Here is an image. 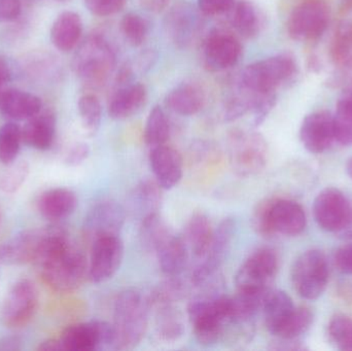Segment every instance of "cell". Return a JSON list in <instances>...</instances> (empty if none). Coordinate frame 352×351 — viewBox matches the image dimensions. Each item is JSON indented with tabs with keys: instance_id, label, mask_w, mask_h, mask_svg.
Masks as SVG:
<instances>
[{
	"instance_id": "cell-1",
	"label": "cell",
	"mask_w": 352,
	"mask_h": 351,
	"mask_svg": "<svg viewBox=\"0 0 352 351\" xmlns=\"http://www.w3.org/2000/svg\"><path fill=\"white\" fill-rule=\"evenodd\" d=\"M35 264L45 284L58 293L74 292L88 276L84 253L59 226L49 227L45 249Z\"/></svg>"
},
{
	"instance_id": "cell-2",
	"label": "cell",
	"mask_w": 352,
	"mask_h": 351,
	"mask_svg": "<svg viewBox=\"0 0 352 351\" xmlns=\"http://www.w3.org/2000/svg\"><path fill=\"white\" fill-rule=\"evenodd\" d=\"M151 309L148 296L136 290H126L117 297L113 305L115 350H131L146 336Z\"/></svg>"
},
{
	"instance_id": "cell-3",
	"label": "cell",
	"mask_w": 352,
	"mask_h": 351,
	"mask_svg": "<svg viewBox=\"0 0 352 351\" xmlns=\"http://www.w3.org/2000/svg\"><path fill=\"white\" fill-rule=\"evenodd\" d=\"M230 297L207 292L190 301L188 315L197 341L212 346L223 336L229 326Z\"/></svg>"
},
{
	"instance_id": "cell-4",
	"label": "cell",
	"mask_w": 352,
	"mask_h": 351,
	"mask_svg": "<svg viewBox=\"0 0 352 351\" xmlns=\"http://www.w3.org/2000/svg\"><path fill=\"white\" fill-rule=\"evenodd\" d=\"M252 223L254 231L263 237L297 236L305 230L306 214L293 200L269 199L256 206Z\"/></svg>"
},
{
	"instance_id": "cell-5",
	"label": "cell",
	"mask_w": 352,
	"mask_h": 351,
	"mask_svg": "<svg viewBox=\"0 0 352 351\" xmlns=\"http://www.w3.org/2000/svg\"><path fill=\"white\" fill-rule=\"evenodd\" d=\"M297 73L295 56L285 52L246 66L240 74L238 86L254 94L276 93L277 89L292 82Z\"/></svg>"
},
{
	"instance_id": "cell-6",
	"label": "cell",
	"mask_w": 352,
	"mask_h": 351,
	"mask_svg": "<svg viewBox=\"0 0 352 351\" xmlns=\"http://www.w3.org/2000/svg\"><path fill=\"white\" fill-rule=\"evenodd\" d=\"M116 64V53L109 41L103 35L94 33L78 45L72 68L85 84L97 88L107 82Z\"/></svg>"
},
{
	"instance_id": "cell-7",
	"label": "cell",
	"mask_w": 352,
	"mask_h": 351,
	"mask_svg": "<svg viewBox=\"0 0 352 351\" xmlns=\"http://www.w3.org/2000/svg\"><path fill=\"white\" fill-rule=\"evenodd\" d=\"M229 161L238 177L260 173L268 161V144L264 136L254 131L233 132L229 139Z\"/></svg>"
},
{
	"instance_id": "cell-8",
	"label": "cell",
	"mask_w": 352,
	"mask_h": 351,
	"mask_svg": "<svg viewBox=\"0 0 352 351\" xmlns=\"http://www.w3.org/2000/svg\"><path fill=\"white\" fill-rule=\"evenodd\" d=\"M292 282L299 296L314 300L322 296L329 282L326 256L318 249L302 253L292 267Z\"/></svg>"
},
{
	"instance_id": "cell-9",
	"label": "cell",
	"mask_w": 352,
	"mask_h": 351,
	"mask_svg": "<svg viewBox=\"0 0 352 351\" xmlns=\"http://www.w3.org/2000/svg\"><path fill=\"white\" fill-rule=\"evenodd\" d=\"M330 8L322 0H305L298 4L287 19L289 37L300 43H316L330 23Z\"/></svg>"
},
{
	"instance_id": "cell-10",
	"label": "cell",
	"mask_w": 352,
	"mask_h": 351,
	"mask_svg": "<svg viewBox=\"0 0 352 351\" xmlns=\"http://www.w3.org/2000/svg\"><path fill=\"white\" fill-rule=\"evenodd\" d=\"M235 232L236 223L233 218L221 220L214 230L208 251L192 270V284L194 286L204 288L215 282L219 269L231 251Z\"/></svg>"
},
{
	"instance_id": "cell-11",
	"label": "cell",
	"mask_w": 352,
	"mask_h": 351,
	"mask_svg": "<svg viewBox=\"0 0 352 351\" xmlns=\"http://www.w3.org/2000/svg\"><path fill=\"white\" fill-rule=\"evenodd\" d=\"M276 251L270 247H261L252 251L235 275L237 291H267L278 271Z\"/></svg>"
},
{
	"instance_id": "cell-12",
	"label": "cell",
	"mask_w": 352,
	"mask_h": 351,
	"mask_svg": "<svg viewBox=\"0 0 352 351\" xmlns=\"http://www.w3.org/2000/svg\"><path fill=\"white\" fill-rule=\"evenodd\" d=\"M63 351H100L115 350L113 325L92 321L66 328L59 337Z\"/></svg>"
},
{
	"instance_id": "cell-13",
	"label": "cell",
	"mask_w": 352,
	"mask_h": 351,
	"mask_svg": "<svg viewBox=\"0 0 352 351\" xmlns=\"http://www.w3.org/2000/svg\"><path fill=\"white\" fill-rule=\"evenodd\" d=\"M241 55L242 45L239 39L225 29H213L203 43V64L210 71H223L234 67Z\"/></svg>"
},
{
	"instance_id": "cell-14",
	"label": "cell",
	"mask_w": 352,
	"mask_h": 351,
	"mask_svg": "<svg viewBox=\"0 0 352 351\" xmlns=\"http://www.w3.org/2000/svg\"><path fill=\"white\" fill-rule=\"evenodd\" d=\"M49 235V227L30 229L14 235L0 245V263L8 266L36 263Z\"/></svg>"
},
{
	"instance_id": "cell-15",
	"label": "cell",
	"mask_w": 352,
	"mask_h": 351,
	"mask_svg": "<svg viewBox=\"0 0 352 351\" xmlns=\"http://www.w3.org/2000/svg\"><path fill=\"white\" fill-rule=\"evenodd\" d=\"M38 306V291L31 280H22L14 284L2 307V321L6 327H25L34 317Z\"/></svg>"
},
{
	"instance_id": "cell-16",
	"label": "cell",
	"mask_w": 352,
	"mask_h": 351,
	"mask_svg": "<svg viewBox=\"0 0 352 351\" xmlns=\"http://www.w3.org/2000/svg\"><path fill=\"white\" fill-rule=\"evenodd\" d=\"M124 251V243L119 236L95 239L88 265L89 280L93 284H102L111 280L123 263Z\"/></svg>"
},
{
	"instance_id": "cell-17",
	"label": "cell",
	"mask_w": 352,
	"mask_h": 351,
	"mask_svg": "<svg viewBox=\"0 0 352 351\" xmlns=\"http://www.w3.org/2000/svg\"><path fill=\"white\" fill-rule=\"evenodd\" d=\"M351 205L340 190H322L314 203V218L320 228L328 232H340L346 229Z\"/></svg>"
},
{
	"instance_id": "cell-18",
	"label": "cell",
	"mask_w": 352,
	"mask_h": 351,
	"mask_svg": "<svg viewBox=\"0 0 352 351\" xmlns=\"http://www.w3.org/2000/svg\"><path fill=\"white\" fill-rule=\"evenodd\" d=\"M125 208L113 199L93 204L85 218L84 230L94 241L101 237L119 236L126 220Z\"/></svg>"
},
{
	"instance_id": "cell-19",
	"label": "cell",
	"mask_w": 352,
	"mask_h": 351,
	"mask_svg": "<svg viewBox=\"0 0 352 351\" xmlns=\"http://www.w3.org/2000/svg\"><path fill=\"white\" fill-rule=\"evenodd\" d=\"M300 139L308 152L322 154L336 141L334 117L330 111H318L308 115L300 128Z\"/></svg>"
},
{
	"instance_id": "cell-20",
	"label": "cell",
	"mask_w": 352,
	"mask_h": 351,
	"mask_svg": "<svg viewBox=\"0 0 352 351\" xmlns=\"http://www.w3.org/2000/svg\"><path fill=\"white\" fill-rule=\"evenodd\" d=\"M200 27V16L188 3L176 4L165 18L167 34L180 49L188 47L194 41Z\"/></svg>"
},
{
	"instance_id": "cell-21",
	"label": "cell",
	"mask_w": 352,
	"mask_h": 351,
	"mask_svg": "<svg viewBox=\"0 0 352 351\" xmlns=\"http://www.w3.org/2000/svg\"><path fill=\"white\" fill-rule=\"evenodd\" d=\"M150 163L155 179L163 190L173 189L182 181L184 160L175 148L166 144L152 148Z\"/></svg>"
},
{
	"instance_id": "cell-22",
	"label": "cell",
	"mask_w": 352,
	"mask_h": 351,
	"mask_svg": "<svg viewBox=\"0 0 352 351\" xmlns=\"http://www.w3.org/2000/svg\"><path fill=\"white\" fill-rule=\"evenodd\" d=\"M162 191L156 179H144L129 194L126 212L140 222L158 214L162 205Z\"/></svg>"
},
{
	"instance_id": "cell-23",
	"label": "cell",
	"mask_w": 352,
	"mask_h": 351,
	"mask_svg": "<svg viewBox=\"0 0 352 351\" xmlns=\"http://www.w3.org/2000/svg\"><path fill=\"white\" fill-rule=\"evenodd\" d=\"M43 102L32 93L20 89H6L0 92V113L8 121H25L41 113Z\"/></svg>"
},
{
	"instance_id": "cell-24",
	"label": "cell",
	"mask_w": 352,
	"mask_h": 351,
	"mask_svg": "<svg viewBox=\"0 0 352 351\" xmlns=\"http://www.w3.org/2000/svg\"><path fill=\"white\" fill-rule=\"evenodd\" d=\"M148 101V91L140 82H130L118 87L109 102V115L111 119L126 120L142 111Z\"/></svg>"
},
{
	"instance_id": "cell-25",
	"label": "cell",
	"mask_w": 352,
	"mask_h": 351,
	"mask_svg": "<svg viewBox=\"0 0 352 351\" xmlns=\"http://www.w3.org/2000/svg\"><path fill=\"white\" fill-rule=\"evenodd\" d=\"M329 56L340 80L345 76L349 82L352 78V22L343 21L336 27L329 45Z\"/></svg>"
},
{
	"instance_id": "cell-26",
	"label": "cell",
	"mask_w": 352,
	"mask_h": 351,
	"mask_svg": "<svg viewBox=\"0 0 352 351\" xmlns=\"http://www.w3.org/2000/svg\"><path fill=\"white\" fill-rule=\"evenodd\" d=\"M157 258L163 273L168 276H179L188 265L190 251L182 237L171 233L157 247Z\"/></svg>"
},
{
	"instance_id": "cell-27",
	"label": "cell",
	"mask_w": 352,
	"mask_h": 351,
	"mask_svg": "<svg viewBox=\"0 0 352 351\" xmlns=\"http://www.w3.org/2000/svg\"><path fill=\"white\" fill-rule=\"evenodd\" d=\"M56 124L53 111H41L27 120L26 125L22 128L23 142L35 150H49L55 140Z\"/></svg>"
},
{
	"instance_id": "cell-28",
	"label": "cell",
	"mask_w": 352,
	"mask_h": 351,
	"mask_svg": "<svg viewBox=\"0 0 352 351\" xmlns=\"http://www.w3.org/2000/svg\"><path fill=\"white\" fill-rule=\"evenodd\" d=\"M78 204V197L74 192L66 188H56L41 194L37 201V208L47 220H60L72 216Z\"/></svg>"
},
{
	"instance_id": "cell-29",
	"label": "cell",
	"mask_w": 352,
	"mask_h": 351,
	"mask_svg": "<svg viewBox=\"0 0 352 351\" xmlns=\"http://www.w3.org/2000/svg\"><path fill=\"white\" fill-rule=\"evenodd\" d=\"M206 102L204 91L195 82H182L167 94L165 103L169 109L184 117L197 115Z\"/></svg>"
},
{
	"instance_id": "cell-30",
	"label": "cell",
	"mask_w": 352,
	"mask_h": 351,
	"mask_svg": "<svg viewBox=\"0 0 352 351\" xmlns=\"http://www.w3.org/2000/svg\"><path fill=\"white\" fill-rule=\"evenodd\" d=\"M82 21L74 12H64L54 21L51 28V41L56 49L70 52L80 43Z\"/></svg>"
},
{
	"instance_id": "cell-31",
	"label": "cell",
	"mask_w": 352,
	"mask_h": 351,
	"mask_svg": "<svg viewBox=\"0 0 352 351\" xmlns=\"http://www.w3.org/2000/svg\"><path fill=\"white\" fill-rule=\"evenodd\" d=\"M228 14L231 26L244 38H254L264 29V14L252 2H235Z\"/></svg>"
},
{
	"instance_id": "cell-32",
	"label": "cell",
	"mask_w": 352,
	"mask_h": 351,
	"mask_svg": "<svg viewBox=\"0 0 352 351\" xmlns=\"http://www.w3.org/2000/svg\"><path fill=\"white\" fill-rule=\"evenodd\" d=\"M295 308L293 300L287 293L283 291H269L262 308L267 330L273 336H276Z\"/></svg>"
},
{
	"instance_id": "cell-33",
	"label": "cell",
	"mask_w": 352,
	"mask_h": 351,
	"mask_svg": "<svg viewBox=\"0 0 352 351\" xmlns=\"http://www.w3.org/2000/svg\"><path fill=\"white\" fill-rule=\"evenodd\" d=\"M214 229L210 220L204 214H195L188 220L184 231V241L190 253L198 261L202 260L210 247Z\"/></svg>"
},
{
	"instance_id": "cell-34",
	"label": "cell",
	"mask_w": 352,
	"mask_h": 351,
	"mask_svg": "<svg viewBox=\"0 0 352 351\" xmlns=\"http://www.w3.org/2000/svg\"><path fill=\"white\" fill-rule=\"evenodd\" d=\"M155 333L161 341L175 343L184 336L186 331L184 317L175 304L160 305L155 307Z\"/></svg>"
},
{
	"instance_id": "cell-35",
	"label": "cell",
	"mask_w": 352,
	"mask_h": 351,
	"mask_svg": "<svg viewBox=\"0 0 352 351\" xmlns=\"http://www.w3.org/2000/svg\"><path fill=\"white\" fill-rule=\"evenodd\" d=\"M20 65L21 73L37 80H52L60 76V64L57 58L51 54H31Z\"/></svg>"
},
{
	"instance_id": "cell-36",
	"label": "cell",
	"mask_w": 352,
	"mask_h": 351,
	"mask_svg": "<svg viewBox=\"0 0 352 351\" xmlns=\"http://www.w3.org/2000/svg\"><path fill=\"white\" fill-rule=\"evenodd\" d=\"M170 137V124L160 105L153 107L146 119L144 141L151 148L166 144Z\"/></svg>"
},
{
	"instance_id": "cell-37",
	"label": "cell",
	"mask_w": 352,
	"mask_h": 351,
	"mask_svg": "<svg viewBox=\"0 0 352 351\" xmlns=\"http://www.w3.org/2000/svg\"><path fill=\"white\" fill-rule=\"evenodd\" d=\"M173 233L160 214H155L140 222V241L148 251H156L157 247Z\"/></svg>"
},
{
	"instance_id": "cell-38",
	"label": "cell",
	"mask_w": 352,
	"mask_h": 351,
	"mask_svg": "<svg viewBox=\"0 0 352 351\" xmlns=\"http://www.w3.org/2000/svg\"><path fill=\"white\" fill-rule=\"evenodd\" d=\"M23 142L22 128L16 122L8 121L0 128V162L10 165L16 160Z\"/></svg>"
},
{
	"instance_id": "cell-39",
	"label": "cell",
	"mask_w": 352,
	"mask_h": 351,
	"mask_svg": "<svg viewBox=\"0 0 352 351\" xmlns=\"http://www.w3.org/2000/svg\"><path fill=\"white\" fill-rule=\"evenodd\" d=\"M186 288L178 276H168V280L161 282L148 296L151 309L160 305L175 304L186 296Z\"/></svg>"
},
{
	"instance_id": "cell-40",
	"label": "cell",
	"mask_w": 352,
	"mask_h": 351,
	"mask_svg": "<svg viewBox=\"0 0 352 351\" xmlns=\"http://www.w3.org/2000/svg\"><path fill=\"white\" fill-rule=\"evenodd\" d=\"M78 115L85 132L94 136L98 132L102 119V107L100 101L94 94H85L78 102Z\"/></svg>"
},
{
	"instance_id": "cell-41",
	"label": "cell",
	"mask_w": 352,
	"mask_h": 351,
	"mask_svg": "<svg viewBox=\"0 0 352 351\" xmlns=\"http://www.w3.org/2000/svg\"><path fill=\"white\" fill-rule=\"evenodd\" d=\"M314 321V313L307 307H296L291 317L279 330L275 337L279 339L296 340L308 331Z\"/></svg>"
},
{
	"instance_id": "cell-42",
	"label": "cell",
	"mask_w": 352,
	"mask_h": 351,
	"mask_svg": "<svg viewBox=\"0 0 352 351\" xmlns=\"http://www.w3.org/2000/svg\"><path fill=\"white\" fill-rule=\"evenodd\" d=\"M333 117L336 141L343 146H352V103L339 99Z\"/></svg>"
},
{
	"instance_id": "cell-43",
	"label": "cell",
	"mask_w": 352,
	"mask_h": 351,
	"mask_svg": "<svg viewBox=\"0 0 352 351\" xmlns=\"http://www.w3.org/2000/svg\"><path fill=\"white\" fill-rule=\"evenodd\" d=\"M328 334L338 350L352 351L351 317L344 315H334L329 323Z\"/></svg>"
},
{
	"instance_id": "cell-44",
	"label": "cell",
	"mask_w": 352,
	"mask_h": 351,
	"mask_svg": "<svg viewBox=\"0 0 352 351\" xmlns=\"http://www.w3.org/2000/svg\"><path fill=\"white\" fill-rule=\"evenodd\" d=\"M121 31L126 41L140 47L146 41L148 34V24L146 19L135 12H128L121 20Z\"/></svg>"
},
{
	"instance_id": "cell-45",
	"label": "cell",
	"mask_w": 352,
	"mask_h": 351,
	"mask_svg": "<svg viewBox=\"0 0 352 351\" xmlns=\"http://www.w3.org/2000/svg\"><path fill=\"white\" fill-rule=\"evenodd\" d=\"M8 166V170L0 177V191L6 194H14L26 181L30 168L26 161L14 162Z\"/></svg>"
},
{
	"instance_id": "cell-46",
	"label": "cell",
	"mask_w": 352,
	"mask_h": 351,
	"mask_svg": "<svg viewBox=\"0 0 352 351\" xmlns=\"http://www.w3.org/2000/svg\"><path fill=\"white\" fill-rule=\"evenodd\" d=\"M127 0H84L91 14L97 16H109L123 10Z\"/></svg>"
},
{
	"instance_id": "cell-47",
	"label": "cell",
	"mask_w": 352,
	"mask_h": 351,
	"mask_svg": "<svg viewBox=\"0 0 352 351\" xmlns=\"http://www.w3.org/2000/svg\"><path fill=\"white\" fill-rule=\"evenodd\" d=\"M235 0H198V10L205 16H219L229 12Z\"/></svg>"
},
{
	"instance_id": "cell-48",
	"label": "cell",
	"mask_w": 352,
	"mask_h": 351,
	"mask_svg": "<svg viewBox=\"0 0 352 351\" xmlns=\"http://www.w3.org/2000/svg\"><path fill=\"white\" fill-rule=\"evenodd\" d=\"M22 12L21 0H0V24L16 21Z\"/></svg>"
},
{
	"instance_id": "cell-49",
	"label": "cell",
	"mask_w": 352,
	"mask_h": 351,
	"mask_svg": "<svg viewBox=\"0 0 352 351\" xmlns=\"http://www.w3.org/2000/svg\"><path fill=\"white\" fill-rule=\"evenodd\" d=\"M89 154H90V148H89L88 144H84V142H78L67 150L64 162L68 166H78L84 163L85 160H87Z\"/></svg>"
},
{
	"instance_id": "cell-50",
	"label": "cell",
	"mask_w": 352,
	"mask_h": 351,
	"mask_svg": "<svg viewBox=\"0 0 352 351\" xmlns=\"http://www.w3.org/2000/svg\"><path fill=\"white\" fill-rule=\"evenodd\" d=\"M18 74H21L20 65L10 58L0 56V90Z\"/></svg>"
},
{
	"instance_id": "cell-51",
	"label": "cell",
	"mask_w": 352,
	"mask_h": 351,
	"mask_svg": "<svg viewBox=\"0 0 352 351\" xmlns=\"http://www.w3.org/2000/svg\"><path fill=\"white\" fill-rule=\"evenodd\" d=\"M334 264L339 271L352 275V245H344L337 249Z\"/></svg>"
},
{
	"instance_id": "cell-52",
	"label": "cell",
	"mask_w": 352,
	"mask_h": 351,
	"mask_svg": "<svg viewBox=\"0 0 352 351\" xmlns=\"http://www.w3.org/2000/svg\"><path fill=\"white\" fill-rule=\"evenodd\" d=\"M22 348L23 340L19 336H8L0 339V351H16Z\"/></svg>"
},
{
	"instance_id": "cell-53",
	"label": "cell",
	"mask_w": 352,
	"mask_h": 351,
	"mask_svg": "<svg viewBox=\"0 0 352 351\" xmlns=\"http://www.w3.org/2000/svg\"><path fill=\"white\" fill-rule=\"evenodd\" d=\"M37 350L39 351H63L62 348L61 342H60L59 338L58 339H47L45 341L39 343Z\"/></svg>"
},
{
	"instance_id": "cell-54",
	"label": "cell",
	"mask_w": 352,
	"mask_h": 351,
	"mask_svg": "<svg viewBox=\"0 0 352 351\" xmlns=\"http://www.w3.org/2000/svg\"><path fill=\"white\" fill-rule=\"evenodd\" d=\"M341 98L344 99V100L349 101V102L352 103V78L349 80V82L345 84L344 91H343L342 96Z\"/></svg>"
},
{
	"instance_id": "cell-55",
	"label": "cell",
	"mask_w": 352,
	"mask_h": 351,
	"mask_svg": "<svg viewBox=\"0 0 352 351\" xmlns=\"http://www.w3.org/2000/svg\"><path fill=\"white\" fill-rule=\"evenodd\" d=\"M346 171L349 173V177L352 179V158L347 161Z\"/></svg>"
},
{
	"instance_id": "cell-56",
	"label": "cell",
	"mask_w": 352,
	"mask_h": 351,
	"mask_svg": "<svg viewBox=\"0 0 352 351\" xmlns=\"http://www.w3.org/2000/svg\"><path fill=\"white\" fill-rule=\"evenodd\" d=\"M343 3H344L345 8L352 10V0H343Z\"/></svg>"
},
{
	"instance_id": "cell-57",
	"label": "cell",
	"mask_w": 352,
	"mask_h": 351,
	"mask_svg": "<svg viewBox=\"0 0 352 351\" xmlns=\"http://www.w3.org/2000/svg\"><path fill=\"white\" fill-rule=\"evenodd\" d=\"M346 229H352V206L351 210V216H349V225H347Z\"/></svg>"
},
{
	"instance_id": "cell-58",
	"label": "cell",
	"mask_w": 352,
	"mask_h": 351,
	"mask_svg": "<svg viewBox=\"0 0 352 351\" xmlns=\"http://www.w3.org/2000/svg\"><path fill=\"white\" fill-rule=\"evenodd\" d=\"M55 1L66 2L68 1V0H55Z\"/></svg>"
}]
</instances>
